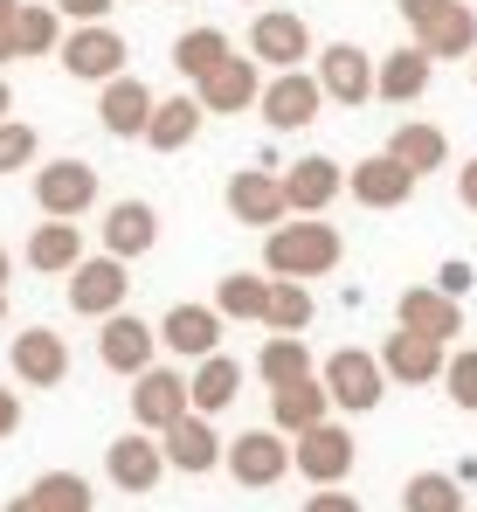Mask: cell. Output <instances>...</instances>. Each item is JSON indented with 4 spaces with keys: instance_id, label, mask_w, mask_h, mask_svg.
Here are the masks:
<instances>
[{
    "instance_id": "cell-7",
    "label": "cell",
    "mask_w": 477,
    "mask_h": 512,
    "mask_svg": "<svg viewBox=\"0 0 477 512\" xmlns=\"http://www.w3.org/2000/svg\"><path fill=\"white\" fill-rule=\"evenodd\" d=\"M249 56H256L263 70H298V63L312 56L305 14H291V7H256V21H249Z\"/></svg>"
},
{
    "instance_id": "cell-34",
    "label": "cell",
    "mask_w": 477,
    "mask_h": 512,
    "mask_svg": "<svg viewBox=\"0 0 477 512\" xmlns=\"http://www.w3.org/2000/svg\"><path fill=\"white\" fill-rule=\"evenodd\" d=\"M388 153H395L415 180H422V173H436V167H450V139H443V125H395Z\"/></svg>"
},
{
    "instance_id": "cell-26",
    "label": "cell",
    "mask_w": 477,
    "mask_h": 512,
    "mask_svg": "<svg viewBox=\"0 0 477 512\" xmlns=\"http://www.w3.org/2000/svg\"><path fill=\"white\" fill-rule=\"evenodd\" d=\"M104 250L111 256H146L159 250V215H153V201H111L104 208Z\"/></svg>"
},
{
    "instance_id": "cell-50",
    "label": "cell",
    "mask_w": 477,
    "mask_h": 512,
    "mask_svg": "<svg viewBox=\"0 0 477 512\" xmlns=\"http://www.w3.org/2000/svg\"><path fill=\"white\" fill-rule=\"evenodd\" d=\"M7 270H14V256H7V250H0V291H7Z\"/></svg>"
},
{
    "instance_id": "cell-2",
    "label": "cell",
    "mask_w": 477,
    "mask_h": 512,
    "mask_svg": "<svg viewBox=\"0 0 477 512\" xmlns=\"http://www.w3.org/2000/svg\"><path fill=\"white\" fill-rule=\"evenodd\" d=\"M222 471L236 478L242 492H270V485H284L291 478V443H284V429H242L222 443Z\"/></svg>"
},
{
    "instance_id": "cell-36",
    "label": "cell",
    "mask_w": 477,
    "mask_h": 512,
    "mask_svg": "<svg viewBox=\"0 0 477 512\" xmlns=\"http://www.w3.org/2000/svg\"><path fill=\"white\" fill-rule=\"evenodd\" d=\"M28 499H35L42 512H90L97 506V492H90L83 471H42V478L28 485Z\"/></svg>"
},
{
    "instance_id": "cell-54",
    "label": "cell",
    "mask_w": 477,
    "mask_h": 512,
    "mask_svg": "<svg viewBox=\"0 0 477 512\" xmlns=\"http://www.w3.org/2000/svg\"><path fill=\"white\" fill-rule=\"evenodd\" d=\"M242 7H263V0H242Z\"/></svg>"
},
{
    "instance_id": "cell-38",
    "label": "cell",
    "mask_w": 477,
    "mask_h": 512,
    "mask_svg": "<svg viewBox=\"0 0 477 512\" xmlns=\"http://www.w3.org/2000/svg\"><path fill=\"white\" fill-rule=\"evenodd\" d=\"M222 56H229V35H222V28H187V35L173 42V70H180L187 84H194V77H208Z\"/></svg>"
},
{
    "instance_id": "cell-10",
    "label": "cell",
    "mask_w": 477,
    "mask_h": 512,
    "mask_svg": "<svg viewBox=\"0 0 477 512\" xmlns=\"http://www.w3.org/2000/svg\"><path fill=\"white\" fill-rule=\"evenodd\" d=\"M35 208L63 215V222L90 215L97 208V167L90 160H49V167H35Z\"/></svg>"
},
{
    "instance_id": "cell-44",
    "label": "cell",
    "mask_w": 477,
    "mask_h": 512,
    "mask_svg": "<svg viewBox=\"0 0 477 512\" xmlns=\"http://www.w3.org/2000/svg\"><path fill=\"white\" fill-rule=\"evenodd\" d=\"M21 429V388H0V443Z\"/></svg>"
},
{
    "instance_id": "cell-31",
    "label": "cell",
    "mask_w": 477,
    "mask_h": 512,
    "mask_svg": "<svg viewBox=\"0 0 477 512\" xmlns=\"http://www.w3.org/2000/svg\"><path fill=\"white\" fill-rule=\"evenodd\" d=\"M312 284H305V277H270V298H263V319H256V326H263V333H305V326H312Z\"/></svg>"
},
{
    "instance_id": "cell-9",
    "label": "cell",
    "mask_w": 477,
    "mask_h": 512,
    "mask_svg": "<svg viewBox=\"0 0 477 512\" xmlns=\"http://www.w3.org/2000/svg\"><path fill=\"white\" fill-rule=\"evenodd\" d=\"M159 457H166V471L208 478V471L222 464V436H215V416H201V409L173 416V423L159 429Z\"/></svg>"
},
{
    "instance_id": "cell-11",
    "label": "cell",
    "mask_w": 477,
    "mask_h": 512,
    "mask_svg": "<svg viewBox=\"0 0 477 512\" xmlns=\"http://www.w3.org/2000/svg\"><path fill=\"white\" fill-rule=\"evenodd\" d=\"M256 90H263V63L256 56H222L208 77H194V97H201V111H215V118H236V111H256Z\"/></svg>"
},
{
    "instance_id": "cell-23",
    "label": "cell",
    "mask_w": 477,
    "mask_h": 512,
    "mask_svg": "<svg viewBox=\"0 0 477 512\" xmlns=\"http://www.w3.org/2000/svg\"><path fill=\"white\" fill-rule=\"evenodd\" d=\"M201 125H208V111H201V97H194V90H180V97H153L146 146H153V153H187V146L201 139Z\"/></svg>"
},
{
    "instance_id": "cell-39",
    "label": "cell",
    "mask_w": 477,
    "mask_h": 512,
    "mask_svg": "<svg viewBox=\"0 0 477 512\" xmlns=\"http://www.w3.org/2000/svg\"><path fill=\"white\" fill-rule=\"evenodd\" d=\"M443 395L464 409V416H477V346H457V353H443Z\"/></svg>"
},
{
    "instance_id": "cell-52",
    "label": "cell",
    "mask_w": 477,
    "mask_h": 512,
    "mask_svg": "<svg viewBox=\"0 0 477 512\" xmlns=\"http://www.w3.org/2000/svg\"><path fill=\"white\" fill-rule=\"evenodd\" d=\"M0 319H7V291H0Z\"/></svg>"
},
{
    "instance_id": "cell-17",
    "label": "cell",
    "mask_w": 477,
    "mask_h": 512,
    "mask_svg": "<svg viewBox=\"0 0 477 512\" xmlns=\"http://www.w3.org/2000/svg\"><path fill=\"white\" fill-rule=\"evenodd\" d=\"M346 194L360 208H408L415 201V173L401 167L395 153H367L360 167H346Z\"/></svg>"
},
{
    "instance_id": "cell-28",
    "label": "cell",
    "mask_w": 477,
    "mask_h": 512,
    "mask_svg": "<svg viewBox=\"0 0 477 512\" xmlns=\"http://www.w3.org/2000/svg\"><path fill=\"white\" fill-rule=\"evenodd\" d=\"M325 409H332V395H325V381H318V374L270 388V429H284V436H298V429L325 423Z\"/></svg>"
},
{
    "instance_id": "cell-43",
    "label": "cell",
    "mask_w": 477,
    "mask_h": 512,
    "mask_svg": "<svg viewBox=\"0 0 477 512\" xmlns=\"http://www.w3.org/2000/svg\"><path fill=\"white\" fill-rule=\"evenodd\" d=\"M111 7L118 0H56V14H70V21H111Z\"/></svg>"
},
{
    "instance_id": "cell-33",
    "label": "cell",
    "mask_w": 477,
    "mask_h": 512,
    "mask_svg": "<svg viewBox=\"0 0 477 512\" xmlns=\"http://www.w3.org/2000/svg\"><path fill=\"white\" fill-rule=\"evenodd\" d=\"M256 374H263L270 388L318 374V360H312V346H305V333H270V340H263V353H256Z\"/></svg>"
},
{
    "instance_id": "cell-3",
    "label": "cell",
    "mask_w": 477,
    "mask_h": 512,
    "mask_svg": "<svg viewBox=\"0 0 477 512\" xmlns=\"http://www.w3.org/2000/svg\"><path fill=\"white\" fill-rule=\"evenodd\" d=\"M325 395H332V409H346V416H367V409H381V395H388V374H381V353H367V346H339L332 360H325Z\"/></svg>"
},
{
    "instance_id": "cell-51",
    "label": "cell",
    "mask_w": 477,
    "mask_h": 512,
    "mask_svg": "<svg viewBox=\"0 0 477 512\" xmlns=\"http://www.w3.org/2000/svg\"><path fill=\"white\" fill-rule=\"evenodd\" d=\"M14 7H21V0H0V21H14Z\"/></svg>"
},
{
    "instance_id": "cell-19",
    "label": "cell",
    "mask_w": 477,
    "mask_h": 512,
    "mask_svg": "<svg viewBox=\"0 0 477 512\" xmlns=\"http://www.w3.org/2000/svg\"><path fill=\"white\" fill-rule=\"evenodd\" d=\"M97 326H104V333H97V360H104L111 374H125V381L159 353V326L132 319V312H111V319H97Z\"/></svg>"
},
{
    "instance_id": "cell-35",
    "label": "cell",
    "mask_w": 477,
    "mask_h": 512,
    "mask_svg": "<svg viewBox=\"0 0 477 512\" xmlns=\"http://www.w3.org/2000/svg\"><path fill=\"white\" fill-rule=\"evenodd\" d=\"M263 298H270V270H229L215 284V312L222 319H242V326L263 319Z\"/></svg>"
},
{
    "instance_id": "cell-47",
    "label": "cell",
    "mask_w": 477,
    "mask_h": 512,
    "mask_svg": "<svg viewBox=\"0 0 477 512\" xmlns=\"http://www.w3.org/2000/svg\"><path fill=\"white\" fill-rule=\"evenodd\" d=\"M0 63H14V21H0Z\"/></svg>"
},
{
    "instance_id": "cell-48",
    "label": "cell",
    "mask_w": 477,
    "mask_h": 512,
    "mask_svg": "<svg viewBox=\"0 0 477 512\" xmlns=\"http://www.w3.org/2000/svg\"><path fill=\"white\" fill-rule=\"evenodd\" d=\"M0 512H42V506H35V499L21 492V499H7V506H0Z\"/></svg>"
},
{
    "instance_id": "cell-24",
    "label": "cell",
    "mask_w": 477,
    "mask_h": 512,
    "mask_svg": "<svg viewBox=\"0 0 477 512\" xmlns=\"http://www.w3.org/2000/svg\"><path fill=\"white\" fill-rule=\"evenodd\" d=\"M222 312L215 305H173L166 319H159V346L166 353H180V360H201V353H215L222 346Z\"/></svg>"
},
{
    "instance_id": "cell-32",
    "label": "cell",
    "mask_w": 477,
    "mask_h": 512,
    "mask_svg": "<svg viewBox=\"0 0 477 512\" xmlns=\"http://www.w3.org/2000/svg\"><path fill=\"white\" fill-rule=\"evenodd\" d=\"M56 42H63L56 0H21V7H14V63H21V56H56Z\"/></svg>"
},
{
    "instance_id": "cell-8",
    "label": "cell",
    "mask_w": 477,
    "mask_h": 512,
    "mask_svg": "<svg viewBox=\"0 0 477 512\" xmlns=\"http://www.w3.org/2000/svg\"><path fill=\"white\" fill-rule=\"evenodd\" d=\"M256 111L270 118V132H305L318 111H325V90L312 70H277L270 84L256 90Z\"/></svg>"
},
{
    "instance_id": "cell-40",
    "label": "cell",
    "mask_w": 477,
    "mask_h": 512,
    "mask_svg": "<svg viewBox=\"0 0 477 512\" xmlns=\"http://www.w3.org/2000/svg\"><path fill=\"white\" fill-rule=\"evenodd\" d=\"M35 153H42L35 125H21V118H0V173H21V167H35Z\"/></svg>"
},
{
    "instance_id": "cell-5",
    "label": "cell",
    "mask_w": 477,
    "mask_h": 512,
    "mask_svg": "<svg viewBox=\"0 0 477 512\" xmlns=\"http://www.w3.org/2000/svg\"><path fill=\"white\" fill-rule=\"evenodd\" d=\"M353 429L346 423H312L291 436V471L305 478V485H346L353 478Z\"/></svg>"
},
{
    "instance_id": "cell-20",
    "label": "cell",
    "mask_w": 477,
    "mask_h": 512,
    "mask_svg": "<svg viewBox=\"0 0 477 512\" xmlns=\"http://www.w3.org/2000/svg\"><path fill=\"white\" fill-rule=\"evenodd\" d=\"M395 326H408V333H429V340L450 346L457 333H464V298H450V291H436V284H415V291H401Z\"/></svg>"
},
{
    "instance_id": "cell-14",
    "label": "cell",
    "mask_w": 477,
    "mask_h": 512,
    "mask_svg": "<svg viewBox=\"0 0 477 512\" xmlns=\"http://www.w3.org/2000/svg\"><path fill=\"white\" fill-rule=\"evenodd\" d=\"M187 409H194V402H187V374L153 367V360L132 374V423H139V429H153V436H159V429L173 423V416H187Z\"/></svg>"
},
{
    "instance_id": "cell-27",
    "label": "cell",
    "mask_w": 477,
    "mask_h": 512,
    "mask_svg": "<svg viewBox=\"0 0 477 512\" xmlns=\"http://www.w3.org/2000/svg\"><path fill=\"white\" fill-rule=\"evenodd\" d=\"M429 77H436L429 49H422V42H408V49H395V56H381V63H374V97H388V104H415V97L429 90Z\"/></svg>"
},
{
    "instance_id": "cell-16",
    "label": "cell",
    "mask_w": 477,
    "mask_h": 512,
    "mask_svg": "<svg viewBox=\"0 0 477 512\" xmlns=\"http://www.w3.org/2000/svg\"><path fill=\"white\" fill-rule=\"evenodd\" d=\"M312 77H318V90H325L332 104H346V111H353V104H367V97H374V56H367L360 42H325V56H318Z\"/></svg>"
},
{
    "instance_id": "cell-41",
    "label": "cell",
    "mask_w": 477,
    "mask_h": 512,
    "mask_svg": "<svg viewBox=\"0 0 477 512\" xmlns=\"http://www.w3.org/2000/svg\"><path fill=\"white\" fill-rule=\"evenodd\" d=\"M305 512H367L346 485H312V499H305Z\"/></svg>"
},
{
    "instance_id": "cell-13",
    "label": "cell",
    "mask_w": 477,
    "mask_h": 512,
    "mask_svg": "<svg viewBox=\"0 0 477 512\" xmlns=\"http://www.w3.org/2000/svg\"><path fill=\"white\" fill-rule=\"evenodd\" d=\"M229 215H236L242 229H277L284 215H291V201H284V180L263 167H236L229 173Z\"/></svg>"
},
{
    "instance_id": "cell-22",
    "label": "cell",
    "mask_w": 477,
    "mask_h": 512,
    "mask_svg": "<svg viewBox=\"0 0 477 512\" xmlns=\"http://www.w3.org/2000/svg\"><path fill=\"white\" fill-rule=\"evenodd\" d=\"M381 374H388V381H401V388H422V381H436V374H443V340L395 326V333L381 340Z\"/></svg>"
},
{
    "instance_id": "cell-1",
    "label": "cell",
    "mask_w": 477,
    "mask_h": 512,
    "mask_svg": "<svg viewBox=\"0 0 477 512\" xmlns=\"http://www.w3.org/2000/svg\"><path fill=\"white\" fill-rule=\"evenodd\" d=\"M339 256H346V243L325 215H298V222L284 215L277 229H263V270L270 277H325V270H339Z\"/></svg>"
},
{
    "instance_id": "cell-6",
    "label": "cell",
    "mask_w": 477,
    "mask_h": 512,
    "mask_svg": "<svg viewBox=\"0 0 477 512\" xmlns=\"http://www.w3.org/2000/svg\"><path fill=\"white\" fill-rule=\"evenodd\" d=\"M125 298H132V270H125V256H77V270H70V312L77 319H111V312H125Z\"/></svg>"
},
{
    "instance_id": "cell-4",
    "label": "cell",
    "mask_w": 477,
    "mask_h": 512,
    "mask_svg": "<svg viewBox=\"0 0 477 512\" xmlns=\"http://www.w3.org/2000/svg\"><path fill=\"white\" fill-rule=\"evenodd\" d=\"M56 56H63V77H77V84H111L132 49H125V35H118L111 21H77V28L56 42Z\"/></svg>"
},
{
    "instance_id": "cell-37",
    "label": "cell",
    "mask_w": 477,
    "mask_h": 512,
    "mask_svg": "<svg viewBox=\"0 0 477 512\" xmlns=\"http://www.w3.org/2000/svg\"><path fill=\"white\" fill-rule=\"evenodd\" d=\"M401 512H464V485L450 471H415L401 485Z\"/></svg>"
},
{
    "instance_id": "cell-18",
    "label": "cell",
    "mask_w": 477,
    "mask_h": 512,
    "mask_svg": "<svg viewBox=\"0 0 477 512\" xmlns=\"http://www.w3.org/2000/svg\"><path fill=\"white\" fill-rule=\"evenodd\" d=\"M284 180V201H291V215H325L339 194H346V167H332L325 153H305V160H291V167L277 173Z\"/></svg>"
},
{
    "instance_id": "cell-30",
    "label": "cell",
    "mask_w": 477,
    "mask_h": 512,
    "mask_svg": "<svg viewBox=\"0 0 477 512\" xmlns=\"http://www.w3.org/2000/svg\"><path fill=\"white\" fill-rule=\"evenodd\" d=\"M415 42L429 49V63H457V56H471V49H477V14L464 7V0H450L436 21L415 28Z\"/></svg>"
},
{
    "instance_id": "cell-45",
    "label": "cell",
    "mask_w": 477,
    "mask_h": 512,
    "mask_svg": "<svg viewBox=\"0 0 477 512\" xmlns=\"http://www.w3.org/2000/svg\"><path fill=\"white\" fill-rule=\"evenodd\" d=\"M443 7H450V0H401V21H408V28H422V21H436Z\"/></svg>"
},
{
    "instance_id": "cell-25",
    "label": "cell",
    "mask_w": 477,
    "mask_h": 512,
    "mask_svg": "<svg viewBox=\"0 0 477 512\" xmlns=\"http://www.w3.org/2000/svg\"><path fill=\"white\" fill-rule=\"evenodd\" d=\"M236 395H242V360L236 353H201L194 360V374H187V402L201 409V416H222V409H236Z\"/></svg>"
},
{
    "instance_id": "cell-42",
    "label": "cell",
    "mask_w": 477,
    "mask_h": 512,
    "mask_svg": "<svg viewBox=\"0 0 477 512\" xmlns=\"http://www.w3.org/2000/svg\"><path fill=\"white\" fill-rule=\"evenodd\" d=\"M477 277H471V263H464V256H457V263H443V270H436V291H450V298H464V291H471Z\"/></svg>"
},
{
    "instance_id": "cell-46",
    "label": "cell",
    "mask_w": 477,
    "mask_h": 512,
    "mask_svg": "<svg viewBox=\"0 0 477 512\" xmlns=\"http://www.w3.org/2000/svg\"><path fill=\"white\" fill-rule=\"evenodd\" d=\"M457 201L477 215V160H464V167H457Z\"/></svg>"
},
{
    "instance_id": "cell-29",
    "label": "cell",
    "mask_w": 477,
    "mask_h": 512,
    "mask_svg": "<svg viewBox=\"0 0 477 512\" xmlns=\"http://www.w3.org/2000/svg\"><path fill=\"white\" fill-rule=\"evenodd\" d=\"M77 256H83V229H77V222H63V215L35 222V236H28V270H42V277H70Z\"/></svg>"
},
{
    "instance_id": "cell-12",
    "label": "cell",
    "mask_w": 477,
    "mask_h": 512,
    "mask_svg": "<svg viewBox=\"0 0 477 512\" xmlns=\"http://www.w3.org/2000/svg\"><path fill=\"white\" fill-rule=\"evenodd\" d=\"M7 367H14L21 388H63L70 381V340L49 333V326H28V333H14V346H7Z\"/></svg>"
},
{
    "instance_id": "cell-49",
    "label": "cell",
    "mask_w": 477,
    "mask_h": 512,
    "mask_svg": "<svg viewBox=\"0 0 477 512\" xmlns=\"http://www.w3.org/2000/svg\"><path fill=\"white\" fill-rule=\"evenodd\" d=\"M7 111H14V90H7V77H0V118H7Z\"/></svg>"
},
{
    "instance_id": "cell-21",
    "label": "cell",
    "mask_w": 477,
    "mask_h": 512,
    "mask_svg": "<svg viewBox=\"0 0 477 512\" xmlns=\"http://www.w3.org/2000/svg\"><path fill=\"white\" fill-rule=\"evenodd\" d=\"M146 118H153V90L139 84V77H111V84H97V125L111 132V139H146Z\"/></svg>"
},
{
    "instance_id": "cell-53",
    "label": "cell",
    "mask_w": 477,
    "mask_h": 512,
    "mask_svg": "<svg viewBox=\"0 0 477 512\" xmlns=\"http://www.w3.org/2000/svg\"><path fill=\"white\" fill-rule=\"evenodd\" d=\"M471 77H477V49H471Z\"/></svg>"
},
{
    "instance_id": "cell-15",
    "label": "cell",
    "mask_w": 477,
    "mask_h": 512,
    "mask_svg": "<svg viewBox=\"0 0 477 512\" xmlns=\"http://www.w3.org/2000/svg\"><path fill=\"white\" fill-rule=\"evenodd\" d=\"M159 471H166V457H159V436L153 429H132V436H111L104 443V478L118 485V492H153Z\"/></svg>"
}]
</instances>
